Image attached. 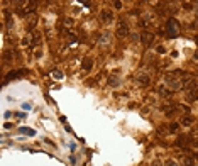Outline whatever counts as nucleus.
Returning a JSON list of instances; mask_svg holds the SVG:
<instances>
[{"mask_svg":"<svg viewBox=\"0 0 198 166\" xmlns=\"http://www.w3.org/2000/svg\"><path fill=\"white\" fill-rule=\"evenodd\" d=\"M36 7V3L32 2V0H20V2H17V10L20 12L22 15L29 14V12H32Z\"/></svg>","mask_w":198,"mask_h":166,"instance_id":"f257e3e1","label":"nucleus"},{"mask_svg":"<svg viewBox=\"0 0 198 166\" xmlns=\"http://www.w3.org/2000/svg\"><path fill=\"white\" fill-rule=\"evenodd\" d=\"M168 26H169V36H176V34H178V27L180 26H178V22H176L175 19H171Z\"/></svg>","mask_w":198,"mask_h":166,"instance_id":"f03ea898","label":"nucleus"},{"mask_svg":"<svg viewBox=\"0 0 198 166\" xmlns=\"http://www.w3.org/2000/svg\"><path fill=\"white\" fill-rule=\"evenodd\" d=\"M26 73H27L26 70H22V71H15V73H9L5 76V81H9L10 78H19V76H22V75H26Z\"/></svg>","mask_w":198,"mask_h":166,"instance_id":"7ed1b4c3","label":"nucleus"},{"mask_svg":"<svg viewBox=\"0 0 198 166\" xmlns=\"http://www.w3.org/2000/svg\"><path fill=\"white\" fill-rule=\"evenodd\" d=\"M19 132H20V134H27V136H36V131L34 129H29V127H20Z\"/></svg>","mask_w":198,"mask_h":166,"instance_id":"20e7f679","label":"nucleus"},{"mask_svg":"<svg viewBox=\"0 0 198 166\" xmlns=\"http://www.w3.org/2000/svg\"><path fill=\"white\" fill-rule=\"evenodd\" d=\"M127 26H125V22H122V24H119V36H125L127 34Z\"/></svg>","mask_w":198,"mask_h":166,"instance_id":"39448f33","label":"nucleus"},{"mask_svg":"<svg viewBox=\"0 0 198 166\" xmlns=\"http://www.w3.org/2000/svg\"><path fill=\"white\" fill-rule=\"evenodd\" d=\"M102 20H103V22H110V20H112V14H110V12H102Z\"/></svg>","mask_w":198,"mask_h":166,"instance_id":"423d86ee","label":"nucleus"},{"mask_svg":"<svg viewBox=\"0 0 198 166\" xmlns=\"http://www.w3.org/2000/svg\"><path fill=\"white\" fill-rule=\"evenodd\" d=\"M91 65H93V61H91L90 58H86V60L83 61V70H90V68H91Z\"/></svg>","mask_w":198,"mask_h":166,"instance_id":"0eeeda50","label":"nucleus"},{"mask_svg":"<svg viewBox=\"0 0 198 166\" xmlns=\"http://www.w3.org/2000/svg\"><path fill=\"white\" fill-rule=\"evenodd\" d=\"M22 110H26V112L31 110V103H26V102H24V103H22Z\"/></svg>","mask_w":198,"mask_h":166,"instance_id":"6e6552de","label":"nucleus"},{"mask_svg":"<svg viewBox=\"0 0 198 166\" xmlns=\"http://www.w3.org/2000/svg\"><path fill=\"white\" fill-rule=\"evenodd\" d=\"M108 81H110V86H117V85H119V83H117V78H110Z\"/></svg>","mask_w":198,"mask_h":166,"instance_id":"1a4fd4ad","label":"nucleus"},{"mask_svg":"<svg viewBox=\"0 0 198 166\" xmlns=\"http://www.w3.org/2000/svg\"><path fill=\"white\" fill-rule=\"evenodd\" d=\"M185 166H193V159H185Z\"/></svg>","mask_w":198,"mask_h":166,"instance_id":"9d476101","label":"nucleus"},{"mask_svg":"<svg viewBox=\"0 0 198 166\" xmlns=\"http://www.w3.org/2000/svg\"><path fill=\"white\" fill-rule=\"evenodd\" d=\"M68 146H70V149H71V151H75V149H76V146H75V144H73V143H70V144H68Z\"/></svg>","mask_w":198,"mask_h":166,"instance_id":"9b49d317","label":"nucleus"},{"mask_svg":"<svg viewBox=\"0 0 198 166\" xmlns=\"http://www.w3.org/2000/svg\"><path fill=\"white\" fill-rule=\"evenodd\" d=\"M168 166H176V163H173V161H169V163H168Z\"/></svg>","mask_w":198,"mask_h":166,"instance_id":"f8f14e48","label":"nucleus"}]
</instances>
